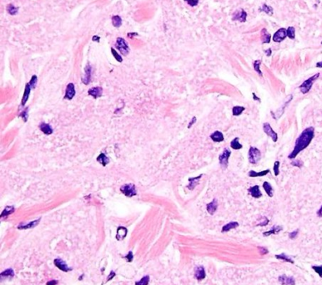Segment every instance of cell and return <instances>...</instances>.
<instances>
[{
  "label": "cell",
  "instance_id": "13",
  "mask_svg": "<svg viewBox=\"0 0 322 285\" xmlns=\"http://www.w3.org/2000/svg\"><path fill=\"white\" fill-rule=\"evenodd\" d=\"M218 208V200L214 199L210 203L206 204V210L210 215H214Z\"/></svg>",
  "mask_w": 322,
  "mask_h": 285
},
{
  "label": "cell",
  "instance_id": "51",
  "mask_svg": "<svg viewBox=\"0 0 322 285\" xmlns=\"http://www.w3.org/2000/svg\"><path fill=\"white\" fill-rule=\"evenodd\" d=\"M196 121H197V118H196L195 116H194V117H193V118L191 119L190 122H189V124L188 127H187L189 129V128H191V127H192L193 125H194V124H195V123H196Z\"/></svg>",
  "mask_w": 322,
  "mask_h": 285
},
{
  "label": "cell",
  "instance_id": "10",
  "mask_svg": "<svg viewBox=\"0 0 322 285\" xmlns=\"http://www.w3.org/2000/svg\"><path fill=\"white\" fill-rule=\"evenodd\" d=\"M246 18H247V13L243 8H240L234 13L232 19L234 21H240L241 23H244L246 21Z\"/></svg>",
  "mask_w": 322,
  "mask_h": 285
},
{
  "label": "cell",
  "instance_id": "61",
  "mask_svg": "<svg viewBox=\"0 0 322 285\" xmlns=\"http://www.w3.org/2000/svg\"><path fill=\"white\" fill-rule=\"evenodd\" d=\"M316 67H317V68H322V61L321 62H318V63H316Z\"/></svg>",
  "mask_w": 322,
  "mask_h": 285
},
{
  "label": "cell",
  "instance_id": "54",
  "mask_svg": "<svg viewBox=\"0 0 322 285\" xmlns=\"http://www.w3.org/2000/svg\"><path fill=\"white\" fill-rule=\"evenodd\" d=\"M260 251L261 253V254H266V253H268V250L265 248H264V247H261L260 248Z\"/></svg>",
  "mask_w": 322,
  "mask_h": 285
},
{
  "label": "cell",
  "instance_id": "33",
  "mask_svg": "<svg viewBox=\"0 0 322 285\" xmlns=\"http://www.w3.org/2000/svg\"><path fill=\"white\" fill-rule=\"evenodd\" d=\"M14 211H15V209H14V207H13V206H8V207H6V208L3 209V213H1V218L7 217V216H8V215L12 214Z\"/></svg>",
  "mask_w": 322,
  "mask_h": 285
},
{
  "label": "cell",
  "instance_id": "28",
  "mask_svg": "<svg viewBox=\"0 0 322 285\" xmlns=\"http://www.w3.org/2000/svg\"><path fill=\"white\" fill-rule=\"evenodd\" d=\"M39 128L40 130L44 133V134H47V135H50L53 133V128L52 127L50 126L49 124H45V123H42L40 125H39Z\"/></svg>",
  "mask_w": 322,
  "mask_h": 285
},
{
  "label": "cell",
  "instance_id": "58",
  "mask_svg": "<svg viewBox=\"0 0 322 285\" xmlns=\"http://www.w3.org/2000/svg\"><path fill=\"white\" fill-rule=\"evenodd\" d=\"M265 53H266V55H267L268 57H269V56L271 55V48H268V49L265 51Z\"/></svg>",
  "mask_w": 322,
  "mask_h": 285
},
{
  "label": "cell",
  "instance_id": "6",
  "mask_svg": "<svg viewBox=\"0 0 322 285\" xmlns=\"http://www.w3.org/2000/svg\"><path fill=\"white\" fill-rule=\"evenodd\" d=\"M263 130L267 136H269L271 139L273 140L274 143H276L278 141V134L272 128V127L270 126V124L269 123H265L263 124Z\"/></svg>",
  "mask_w": 322,
  "mask_h": 285
},
{
  "label": "cell",
  "instance_id": "16",
  "mask_svg": "<svg viewBox=\"0 0 322 285\" xmlns=\"http://www.w3.org/2000/svg\"><path fill=\"white\" fill-rule=\"evenodd\" d=\"M203 177V174H200L198 175L197 177H194V178H189V185L187 186V188H189V190H194L195 188V187L199 184L200 183V180L201 179V178Z\"/></svg>",
  "mask_w": 322,
  "mask_h": 285
},
{
  "label": "cell",
  "instance_id": "14",
  "mask_svg": "<svg viewBox=\"0 0 322 285\" xmlns=\"http://www.w3.org/2000/svg\"><path fill=\"white\" fill-rule=\"evenodd\" d=\"M54 264H55V266H56L59 269H60V270L64 271V272H68V271H70V270H71V268H68V266L67 265V264H66L64 260H62L61 259H54Z\"/></svg>",
  "mask_w": 322,
  "mask_h": 285
},
{
  "label": "cell",
  "instance_id": "5",
  "mask_svg": "<svg viewBox=\"0 0 322 285\" xmlns=\"http://www.w3.org/2000/svg\"><path fill=\"white\" fill-rule=\"evenodd\" d=\"M116 48L119 49L121 54L123 55H127L129 52V47L128 45L127 42L123 38H118L116 41Z\"/></svg>",
  "mask_w": 322,
  "mask_h": 285
},
{
  "label": "cell",
  "instance_id": "40",
  "mask_svg": "<svg viewBox=\"0 0 322 285\" xmlns=\"http://www.w3.org/2000/svg\"><path fill=\"white\" fill-rule=\"evenodd\" d=\"M280 166H281V162L276 160L273 166V171L275 173V176H278L280 174Z\"/></svg>",
  "mask_w": 322,
  "mask_h": 285
},
{
  "label": "cell",
  "instance_id": "49",
  "mask_svg": "<svg viewBox=\"0 0 322 285\" xmlns=\"http://www.w3.org/2000/svg\"><path fill=\"white\" fill-rule=\"evenodd\" d=\"M184 1L187 2V3H188L189 5H190V6L192 7L196 6L199 3V0H184Z\"/></svg>",
  "mask_w": 322,
  "mask_h": 285
},
{
  "label": "cell",
  "instance_id": "41",
  "mask_svg": "<svg viewBox=\"0 0 322 285\" xmlns=\"http://www.w3.org/2000/svg\"><path fill=\"white\" fill-rule=\"evenodd\" d=\"M149 282V276H144L140 281L136 282L135 285H148Z\"/></svg>",
  "mask_w": 322,
  "mask_h": 285
},
{
  "label": "cell",
  "instance_id": "27",
  "mask_svg": "<svg viewBox=\"0 0 322 285\" xmlns=\"http://www.w3.org/2000/svg\"><path fill=\"white\" fill-rule=\"evenodd\" d=\"M128 230L126 228L124 227H120L117 230V234H116V239L118 240H123L126 237L127 235Z\"/></svg>",
  "mask_w": 322,
  "mask_h": 285
},
{
  "label": "cell",
  "instance_id": "42",
  "mask_svg": "<svg viewBox=\"0 0 322 285\" xmlns=\"http://www.w3.org/2000/svg\"><path fill=\"white\" fill-rule=\"evenodd\" d=\"M14 275V272L13 269H7L3 273H1V278L2 277H13Z\"/></svg>",
  "mask_w": 322,
  "mask_h": 285
},
{
  "label": "cell",
  "instance_id": "19",
  "mask_svg": "<svg viewBox=\"0 0 322 285\" xmlns=\"http://www.w3.org/2000/svg\"><path fill=\"white\" fill-rule=\"evenodd\" d=\"M195 277L198 280H203V279H205L206 273H205V268L203 266H199V267L195 268Z\"/></svg>",
  "mask_w": 322,
  "mask_h": 285
},
{
  "label": "cell",
  "instance_id": "21",
  "mask_svg": "<svg viewBox=\"0 0 322 285\" xmlns=\"http://www.w3.org/2000/svg\"><path fill=\"white\" fill-rule=\"evenodd\" d=\"M261 39L262 43H269L271 39V35L268 33L266 28H262L261 32Z\"/></svg>",
  "mask_w": 322,
  "mask_h": 285
},
{
  "label": "cell",
  "instance_id": "59",
  "mask_svg": "<svg viewBox=\"0 0 322 285\" xmlns=\"http://www.w3.org/2000/svg\"><path fill=\"white\" fill-rule=\"evenodd\" d=\"M100 37H98V36H94V37H93V41H95V40H96L97 42H100Z\"/></svg>",
  "mask_w": 322,
  "mask_h": 285
},
{
  "label": "cell",
  "instance_id": "35",
  "mask_svg": "<svg viewBox=\"0 0 322 285\" xmlns=\"http://www.w3.org/2000/svg\"><path fill=\"white\" fill-rule=\"evenodd\" d=\"M112 23L114 27L120 28L122 25V19L119 15H115L112 17Z\"/></svg>",
  "mask_w": 322,
  "mask_h": 285
},
{
  "label": "cell",
  "instance_id": "43",
  "mask_svg": "<svg viewBox=\"0 0 322 285\" xmlns=\"http://www.w3.org/2000/svg\"><path fill=\"white\" fill-rule=\"evenodd\" d=\"M111 53H112L113 56L114 57V59L117 60L118 62L121 63V62L123 61V59H122V57H121L119 53H117L116 51H115V49H114V48H111Z\"/></svg>",
  "mask_w": 322,
  "mask_h": 285
},
{
  "label": "cell",
  "instance_id": "55",
  "mask_svg": "<svg viewBox=\"0 0 322 285\" xmlns=\"http://www.w3.org/2000/svg\"><path fill=\"white\" fill-rule=\"evenodd\" d=\"M114 276H115V273H114V271H111V272H110V274H109V276L108 277L107 281H109V280H111V279L114 278Z\"/></svg>",
  "mask_w": 322,
  "mask_h": 285
},
{
  "label": "cell",
  "instance_id": "8",
  "mask_svg": "<svg viewBox=\"0 0 322 285\" xmlns=\"http://www.w3.org/2000/svg\"><path fill=\"white\" fill-rule=\"evenodd\" d=\"M293 99V95L292 94H290L288 97H287V99H286V100H285V102L284 103V104L282 105V107L280 108V110H278L276 113H273V112H271V114H272V117L275 119H279V118H281L282 116V114L284 113V112H285V108L288 106L289 104H290V102H291V100Z\"/></svg>",
  "mask_w": 322,
  "mask_h": 285
},
{
  "label": "cell",
  "instance_id": "7",
  "mask_svg": "<svg viewBox=\"0 0 322 285\" xmlns=\"http://www.w3.org/2000/svg\"><path fill=\"white\" fill-rule=\"evenodd\" d=\"M121 192L123 193L127 197H133L137 194L136 188L134 184H124L120 188Z\"/></svg>",
  "mask_w": 322,
  "mask_h": 285
},
{
  "label": "cell",
  "instance_id": "26",
  "mask_svg": "<svg viewBox=\"0 0 322 285\" xmlns=\"http://www.w3.org/2000/svg\"><path fill=\"white\" fill-rule=\"evenodd\" d=\"M31 88L32 87L30 86L28 83L26 87H25V90H24V93H23V97L21 101V105L22 106H24L25 104L27 103L28 99V97H29V94H30V91H31Z\"/></svg>",
  "mask_w": 322,
  "mask_h": 285
},
{
  "label": "cell",
  "instance_id": "22",
  "mask_svg": "<svg viewBox=\"0 0 322 285\" xmlns=\"http://www.w3.org/2000/svg\"><path fill=\"white\" fill-rule=\"evenodd\" d=\"M102 92H103V90H102V88H101L100 87H95V88H90L88 90V93L90 96H92L93 98H94V99H97V98H100L101 95H102Z\"/></svg>",
  "mask_w": 322,
  "mask_h": 285
},
{
  "label": "cell",
  "instance_id": "56",
  "mask_svg": "<svg viewBox=\"0 0 322 285\" xmlns=\"http://www.w3.org/2000/svg\"><path fill=\"white\" fill-rule=\"evenodd\" d=\"M316 214H317V216L318 217H320V218H322V206L320 208V209L317 211V213H316Z\"/></svg>",
  "mask_w": 322,
  "mask_h": 285
},
{
  "label": "cell",
  "instance_id": "52",
  "mask_svg": "<svg viewBox=\"0 0 322 285\" xmlns=\"http://www.w3.org/2000/svg\"><path fill=\"white\" fill-rule=\"evenodd\" d=\"M124 259H126V260H127L128 262H131L132 260H133V253L131 252H129V253H128L127 255L124 257Z\"/></svg>",
  "mask_w": 322,
  "mask_h": 285
},
{
  "label": "cell",
  "instance_id": "46",
  "mask_svg": "<svg viewBox=\"0 0 322 285\" xmlns=\"http://www.w3.org/2000/svg\"><path fill=\"white\" fill-rule=\"evenodd\" d=\"M312 269L322 278V266H312Z\"/></svg>",
  "mask_w": 322,
  "mask_h": 285
},
{
  "label": "cell",
  "instance_id": "53",
  "mask_svg": "<svg viewBox=\"0 0 322 285\" xmlns=\"http://www.w3.org/2000/svg\"><path fill=\"white\" fill-rule=\"evenodd\" d=\"M252 97H253V100H255V101H257V102H259V103H261V99L255 94V93H252Z\"/></svg>",
  "mask_w": 322,
  "mask_h": 285
},
{
  "label": "cell",
  "instance_id": "17",
  "mask_svg": "<svg viewBox=\"0 0 322 285\" xmlns=\"http://www.w3.org/2000/svg\"><path fill=\"white\" fill-rule=\"evenodd\" d=\"M210 139L213 142L215 143H221L225 140V137H224V134L222 132L219 131V130H216L214 133H212L210 134Z\"/></svg>",
  "mask_w": 322,
  "mask_h": 285
},
{
  "label": "cell",
  "instance_id": "47",
  "mask_svg": "<svg viewBox=\"0 0 322 285\" xmlns=\"http://www.w3.org/2000/svg\"><path fill=\"white\" fill-rule=\"evenodd\" d=\"M20 117L23 119V121L24 122H26L28 119V108H26L25 110H23L22 113H20Z\"/></svg>",
  "mask_w": 322,
  "mask_h": 285
},
{
  "label": "cell",
  "instance_id": "23",
  "mask_svg": "<svg viewBox=\"0 0 322 285\" xmlns=\"http://www.w3.org/2000/svg\"><path fill=\"white\" fill-rule=\"evenodd\" d=\"M39 221H40V219H37V220H34V221H32V222H30L29 224H20L18 226V228H19V229H28V228H34L35 226L38 225V224H39Z\"/></svg>",
  "mask_w": 322,
  "mask_h": 285
},
{
  "label": "cell",
  "instance_id": "2",
  "mask_svg": "<svg viewBox=\"0 0 322 285\" xmlns=\"http://www.w3.org/2000/svg\"><path fill=\"white\" fill-rule=\"evenodd\" d=\"M319 77H320V73H315V75L311 76L310 78H309L308 79L305 80V81L302 83L300 85V87H299V88H300L301 92L303 94H306V93H308L310 91V89H311V88H312V86H313L314 83L315 82V80L317 79Z\"/></svg>",
  "mask_w": 322,
  "mask_h": 285
},
{
  "label": "cell",
  "instance_id": "32",
  "mask_svg": "<svg viewBox=\"0 0 322 285\" xmlns=\"http://www.w3.org/2000/svg\"><path fill=\"white\" fill-rule=\"evenodd\" d=\"M97 161L103 166H106L109 163V159L104 153H100V156L97 158Z\"/></svg>",
  "mask_w": 322,
  "mask_h": 285
},
{
  "label": "cell",
  "instance_id": "39",
  "mask_svg": "<svg viewBox=\"0 0 322 285\" xmlns=\"http://www.w3.org/2000/svg\"><path fill=\"white\" fill-rule=\"evenodd\" d=\"M287 37L290 39H295V29L294 27H289L287 28Z\"/></svg>",
  "mask_w": 322,
  "mask_h": 285
},
{
  "label": "cell",
  "instance_id": "30",
  "mask_svg": "<svg viewBox=\"0 0 322 285\" xmlns=\"http://www.w3.org/2000/svg\"><path fill=\"white\" fill-rule=\"evenodd\" d=\"M230 148L234 150H240L243 148V145L240 143V139L238 137L235 138L230 142Z\"/></svg>",
  "mask_w": 322,
  "mask_h": 285
},
{
  "label": "cell",
  "instance_id": "25",
  "mask_svg": "<svg viewBox=\"0 0 322 285\" xmlns=\"http://www.w3.org/2000/svg\"><path fill=\"white\" fill-rule=\"evenodd\" d=\"M238 227H239V223H238V222H229V223H228V224H226L225 225L223 226L221 232L222 233L229 232V230L234 229V228H238Z\"/></svg>",
  "mask_w": 322,
  "mask_h": 285
},
{
  "label": "cell",
  "instance_id": "11",
  "mask_svg": "<svg viewBox=\"0 0 322 285\" xmlns=\"http://www.w3.org/2000/svg\"><path fill=\"white\" fill-rule=\"evenodd\" d=\"M91 73H92V68L90 64H87V66L84 68V74L82 78V82L84 84H88V83L91 80Z\"/></svg>",
  "mask_w": 322,
  "mask_h": 285
},
{
  "label": "cell",
  "instance_id": "9",
  "mask_svg": "<svg viewBox=\"0 0 322 285\" xmlns=\"http://www.w3.org/2000/svg\"><path fill=\"white\" fill-rule=\"evenodd\" d=\"M287 37V29L285 28H281L276 31V33L273 36V41L276 43H280Z\"/></svg>",
  "mask_w": 322,
  "mask_h": 285
},
{
  "label": "cell",
  "instance_id": "31",
  "mask_svg": "<svg viewBox=\"0 0 322 285\" xmlns=\"http://www.w3.org/2000/svg\"><path fill=\"white\" fill-rule=\"evenodd\" d=\"M245 110V107L235 106L232 108V114H233V116L238 117V116L241 115Z\"/></svg>",
  "mask_w": 322,
  "mask_h": 285
},
{
  "label": "cell",
  "instance_id": "38",
  "mask_svg": "<svg viewBox=\"0 0 322 285\" xmlns=\"http://www.w3.org/2000/svg\"><path fill=\"white\" fill-rule=\"evenodd\" d=\"M7 11L9 14L15 15L16 13H18V11H19V8L18 7H15L13 4H8L7 6Z\"/></svg>",
  "mask_w": 322,
  "mask_h": 285
},
{
  "label": "cell",
  "instance_id": "50",
  "mask_svg": "<svg viewBox=\"0 0 322 285\" xmlns=\"http://www.w3.org/2000/svg\"><path fill=\"white\" fill-rule=\"evenodd\" d=\"M262 219H262V221L260 223V224H258V226H262V227H263V226L267 225V224H269V219H267L266 217H263Z\"/></svg>",
  "mask_w": 322,
  "mask_h": 285
},
{
  "label": "cell",
  "instance_id": "15",
  "mask_svg": "<svg viewBox=\"0 0 322 285\" xmlns=\"http://www.w3.org/2000/svg\"><path fill=\"white\" fill-rule=\"evenodd\" d=\"M75 87H74V83H68L66 87V92H65V96H64V99H72L75 95Z\"/></svg>",
  "mask_w": 322,
  "mask_h": 285
},
{
  "label": "cell",
  "instance_id": "36",
  "mask_svg": "<svg viewBox=\"0 0 322 285\" xmlns=\"http://www.w3.org/2000/svg\"><path fill=\"white\" fill-rule=\"evenodd\" d=\"M275 258L278 259H281V260H283L285 262H289L290 264H294V261L290 259V258H289L288 256H286L285 253H281V254H276L275 255Z\"/></svg>",
  "mask_w": 322,
  "mask_h": 285
},
{
  "label": "cell",
  "instance_id": "48",
  "mask_svg": "<svg viewBox=\"0 0 322 285\" xmlns=\"http://www.w3.org/2000/svg\"><path fill=\"white\" fill-rule=\"evenodd\" d=\"M298 233H299V229H296V230H295V231H293V232H291L289 233V238H290V239H295V238L297 237Z\"/></svg>",
  "mask_w": 322,
  "mask_h": 285
},
{
  "label": "cell",
  "instance_id": "62",
  "mask_svg": "<svg viewBox=\"0 0 322 285\" xmlns=\"http://www.w3.org/2000/svg\"><path fill=\"white\" fill-rule=\"evenodd\" d=\"M321 44H322V42H321Z\"/></svg>",
  "mask_w": 322,
  "mask_h": 285
},
{
  "label": "cell",
  "instance_id": "18",
  "mask_svg": "<svg viewBox=\"0 0 322 285\" xmlns=\"http://www.w3.org/2000/svg\"><path fill=\"white\" fill-rule=\"evenodd\" d=\"M279 281L282 285H295V281L294 278L289 277L285 274L279 277Z\"/></svg>",
  "mask_w": 322,
  "mask_h": 285
},
{
  "label": "cell",
  "instance_id": "60",
  "mask_svg": "<svg viewBox=\"0 0 322 285\" xmlns=\"http://www.w3.org/2000/svg\"><path fill=\"white\" fill-rule=\"evenodd\" d=\"M134 35H138V33H128V37H129V38H132Z\"/></svg>",
  "mask_w": 322,
  "mask_h": 285
},
{
  "label": "cell",
  "instance_id": "4",
  "mask_svg": "<svg viewBox=\"0 0 322 285\" xmlns=\"http://www.w3.org/2000/svg\"><path fill=\"white\" fill-rule=\"evenodd\" d=\"M231 155V151L227 148H225L223 152L219 156V162L223 168H227L229 165V159Z\"/></svg>",
  "mask_w": 322,
  "mask_h": 285
},
{
  "label": "cell",
  "instance_id": "29",
  "mask_svg": "<svg viewBox=\"0 0 322 285\" xmlns=\"http://www.w3.org/2000/svg\"><path fill=\"white\" fill-rule=\"evenodd\" d=\"M282 229H283V228H282L281 226H278V225L273 226V227L270 228V230H269V231H267V232L263 233V235H264V236H269V235H271V234H277L278 233L281 232Z\"/></svg>",
  "mask_w": 322,
  "mask_h": 285
},
{
  "label": "cell",
  "instance_id": "37",
  "mask_svg": "<svg viewBox=\"0 0 322 285\" xmlns=\"http://www.w3.org/2000/svg\"><path fill=\"white\" fill-rule=\"evenodd\" d=\"M260 11L261 12H265L267 14L269 15H272L273 14V8L270 6H269L267 4H263V6L260 8Z\"/></svg>",
  "mask_w": 322,
  "mask_h": 285
},
{
  "label": "cell",
  "instance_id": "1",
  "mask_svg": "<svg viewBox=\"0 0 322 285\" xmlns=\"http://www.w3.org/2000/svg\"><path fill=\"white\" fill-rule=\"evenodd\" d=\"M314 137H315V128L313 127H309L304 129L302 133L300 134V136L297 138V139L295 140L294 149L289 154V159H295L300 153L305 149L310 144Z\"/></svg>",
  "mask_w": 322,
  "mask_h": 285
},
{
  "label": "cell",
  "instance_id": "20",
  "mask_svg": "<svg viewBox=\"0 0 322 285\" xmlns=\"http://www.w3.org/2000/svg\"><path fill=\"white\" fill-rule=\"evenodd\" d=\"M270 173L269 169H265V170H263L261 172H256L255 170H250L249 172L248 175L249 177L250 178H257V177H264V176H266L268 173Z\"/></svg>",
  "mask_w": 322,
  "mask_h": 285
},
{
  "label": "cell",
  "instance_id": "34",
  "mask_svg": "<svg viewBox=\"0 0 322 285\" xmlns=\"http://www.w3.org/2000/svg\"><path fill=\"white\" fill-rule=\"evenodd\" d=\"M261 60H255V62L253 63V68H254L255 71L261 77H262L263 76V73H262L261 70Z\"/></svg>",
  "mask_w": 322,
  "mask_h": 285
},
{
  "label": "cell",
  "instance_id": "57",
  "mask_svg": "<svg viewBox=\"0 0 322 285\" xmlns=\"http://www.w3.org/2000/svg\"><path fill=\"white\" fill-rule=\"evenodd\" d=\"M58 284V281H55V280H52V281H49L48 282L47 285H56Z\"/></svg>",
  "mask_w": 322,
  "mask_h": 285
},
{
  "label": "cell",
  "instance_id": "3",
  "mask_svg": "<svg viewBox=\"0 0 322 285\" xmlns=\"http://www.w3.org/2000/svg\"><path fill=\"white\" fill-rule=\"evenodd\" d=\"M261 159V152L256 147H250L249 149L248 159L251 164H256Z\"/></svg>",
  "mask_w": 322,
  "mask_h": 285
},
{
  "label": "cell",
  "instance_id": "24",
  "mask_svg": "<svg viewBox=\"0 0 322 285\" xmlns=\"http://www.w3.org/2000/svg\"><path fill=\"white\" fill-rule=\"evenodd\" d=\"M262 186H263V188L265 189V191L266 193V194L269 198H272L274 196V189H273V187L271 186V184L267 181H265L263 183Z\"/></svg>",
  "mask_w": 322,
  "mask_h": 285
},
{
  "label": "cell",
  "instance_id": "12",
  "mask_svg": "<svg viewBox=\"0 0 322 285\" xmlns=\"http://www.w3.org/2000/svg\"><path fill=\"white\" fill-rule=\"evenodd\" d=\"M248 192L255 199H260L262 197V193L261 191V188H260L259 185H255L253 187L249 188Z\"/></svg>",
  "mask_w": 322,
  "mask_h": 285
},
{
  "label": "cell",
  "instance_id": "45",
  "mask_svg": "<svg viewBox=\"0 0 322 285\" xmlns=\"http://www.w3.org/2000/svg\"><path fill=\"white\" fill-rule=\"evenodd\" d=\"M37 81H38V78H37V76H36V75H33V77H32V79H31L30 81H29L28 84L32 87L33 88H34L36 87V84H37Z\"/></svg>",
  "mask_w": 322,
  "mask_h": 285
},
{
  "label": "cell",
  "instance_id": "44",
  "mask_svg": "<svg viewBox=\"0 0 322 285\" xmlns=\"http://www.w3.org/2000/svg\"><path fill=\"white\" fill-rule=\"evenodd\" d=\"M291 165L297 167L299 168H301L302 166H303V162H302L301 160H300V159H295V160H293L291 162Z\"/></svg>",
  "mask_w": 322,
  "mask_h": 285
}]
</instances>
